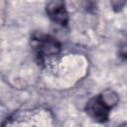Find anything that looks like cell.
Instances as JSON below:
<instances>
[{
  "label": "cell",
  "mask_w": 127,
  "mask_h": 127,
  "mask_svg": "<svg viewBox=\"0 0 127 127\" xmlns=\"http://www.w3.org/2000/svg\"><path fill=\"white\" fill-rule=\"evenodd\" d=\"M47 13L54 22L63 26L67 24L68 15L63 0H50L47 5Z\"/></svg>",
  "instance_id": "6da1fadb"
},
{
  "label": "cell",
  "mask_w": 127,
  "mask_h": 127,
  "mask_svg": "<svg viewBox=\"0 0 127 127\" xmlns=\"http://www.w3.org/2000/svg\"><path fill=\"white\" fill-rule=\"evenodd\" d=\"M109 107L101 100L100 97H95L89 100L86 105V112L94 119L100 122L107 120Z\"/></svg>",
  "instance_id": "7a4b0ae2"
},
{
  "label": "cell",
  "mask_w": 127,
  "mask_h": 127,
  "mask_svg": "<svg viewBox=\"0 0 127 127\" xmlns=\"http://www.w3.org/2000/svg\"><path fill=\"white\" fill-rule=\"evenodd\" d=\"M38 50L39 53L43 57H48V56H55L59 53L60 51V45L57 41H55L52 38H44L39 41L38 44Z\"/></svg>",
  "instance_id": "3957f363"
},
{
  "label": "cell",
  "mask_w": 127,
  "mask_h": 127,
  "mask_svg": "<svg viewBox=\"0 0 127 127\" xmlns=\"http://www.w3.org/2000/svg\"><path fill=\"white\" fill-rule=\"evenodd\" d=\"M100 98L105 103V105L108 106L109 108L114 106V105H116L118 103V100H119L117 94L111 89H107V90L103 91V93L100 96Z\"/></svg>",
  "instance_id": "277c9868"
}]
</instances>
